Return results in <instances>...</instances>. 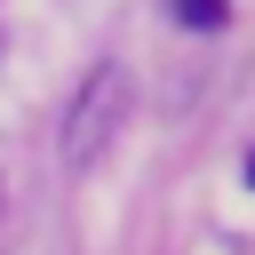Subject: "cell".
I'll use <instances>...</instances> for the list:
<instances>
[{
    "instance_id": "obj_1",
    "label": "cell",
    "mask_w": 255,
    "mask_h": 255,
    "mask_svg": "<svg viewBox=\"0 0 255 255\" xmlns=\"http://www.w3.org/2000/svg\"><path fill=\"white\" fill-rule=\"evenodd\" d=\"M120 128H128V72H120V64H96V72L80 80V96L64 104V135H56L64 167H96Z\"/></svg>"
},
{
    "instance_id": "obj_2",
    "label": "cell",
    "mask_w": 255,
    "mask_h": 255,
    "mask_svg": "<svg viewBox=\"0 0 255 255\" xmlns=\"http://www.w3.org/2000/svg\"><path fill=\"white\" fill-rule=\"evenodd\" d=\"M175 16H183L191 32H215V24L231 16V0H175Z\"/></svg>"
},
{
    "instance_id": "obj_3",
    "label": "cell",
    "mask_w": 255,
    "mask_h": 255,
    "mask_svg": "<svg viewBox=\"0 0 255 255\" xmlns=\"http://www.w3.org/2000/svg\"><path fill=\"white\" fill-rule=\"evenodd\" d=\"M247 183H255V159H247Z\"/></svg>"
}]
</instances>
